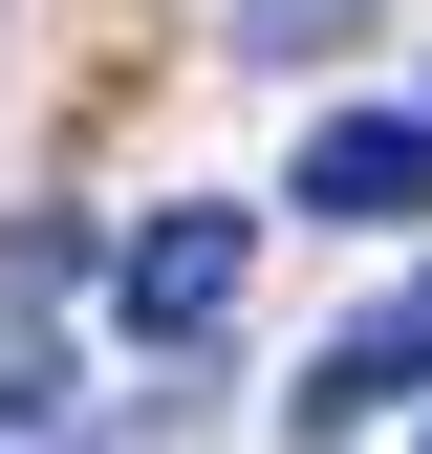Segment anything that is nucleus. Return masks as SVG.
Returning a JSON list of instances; mask_svg holds the SVG:
<instances>
[{
	"mask_svg": "<svg viewBox=\"0 0 432 454\" xmlns=\"http://www.w3.org/2000/svg\"><path fill=\"white\" fill-rule=\"evenodd\" d=\"M238 216H216V195H151L130 216V239H108V325H130V347H216V325H238Z\"/></svg>",
	"mask_w": 432,
	"mask_h": 454,
	"instance_id": "f257e3e1",
	"label": "nucleus"
},
{
	"mask_svg": "<svg viewBox=\"0 0 432 454\" xmlns=\"http://www.w3.org/2000/svg\"><path fill=\"white\" fill-rule=\"evenodd\" d=\"M303 216H346V239H390V216H432V108H346V130H303Z\"/></svg>",
	"mask_w": 432,
	"mask_h": 454,
	"instance_id": "f03ea898",
	"label": "nucleus"
},
{
	"mask_svg": "<svg viewBox=\"0 0 432 454\" xmlns=\"http://www.w3.org/2000/svg\"><path fill=\"white\" fill-rule=\"evenodd\" d=\"M411 389H432V303H411V325H324V368L282 389V411H303V454H324V433H367V411H411Z\"/></svg>",
	"mask_w": 432,
	"mask_h": 454,
	"instance_id": "7ed1b4c3",
	"label": "nucleus"
},
{
	"mask_svg": "<svg viewBox=\"0 0 432 454\" xmlns=\"http://www.w3.org/2000/svg\"><path fill=\"white\" fill-rule=\"evenodd\" d=\"M238 43H282V66H303V43H367V0H238Z\"/></svg>",
	"mask_w": 432,
	"mask_h": 454,
	"instance_id": "20e7f679",
	"label": "nucleus"
}]
</instances>
